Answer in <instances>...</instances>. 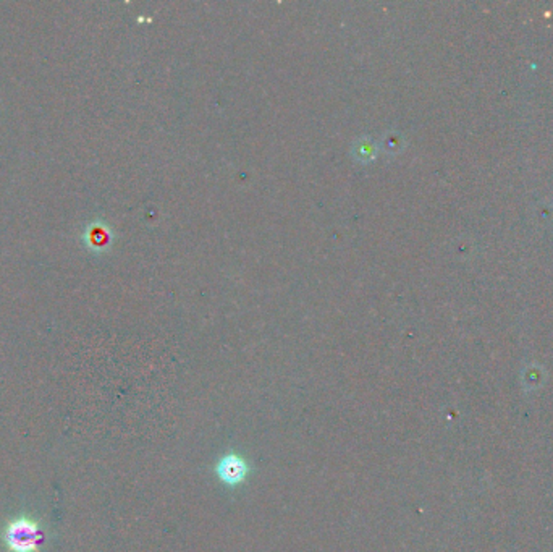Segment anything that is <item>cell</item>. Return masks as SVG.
<instances>
[{
	"label": "cell",
	"instance_id": "1",
	"mask_svg": "<svg viewBox=\"0 0 553 552\" xmlns=\"http://www.w3.org/2000/svg\"><path fill=\"white\" fill-rule=\"evenodd\" d=\"M7 543L13 552H32L41 541L40 528L26 518L13 522L7 529Z\"/></svg>",
	"mask_w": 553,
	"mask_h": 552
},
{
	"label": "cell",
	"instance_id": "2",
	"mask_svg": "<svg viewBox=\"0 0 553 552\" xmlns=\"http://www.w3.org/2000/svg\"><path fill=\"white\" fill-rule=\"evenodd\" d=\"M215 472H217L220 481L229 486H236L246 479L250 473V463L240 455L229 454L220 458Z\"/></svg>",
	"mask_w": 553,
	"mask_h": 552
},
{
	"label": "cell",
	"instance_id": "3",
	"mask_svg": "<svg viewBox=\"0 0 553 552\" xmlns=\"http://www.w3.org/2000/svg\"><path fill=\"white\" fill-rule=\"evenodd\" d=\"M83 241L87 250L102 253L107 251L112 245V230L104 222H92L86 227L83 234Z\"/></svg>",
	"mask_w": 553,
	"mask_h": 552
},
{
	"label": "cell",
	"instance_id": "4",
	"mask_svg": "<svg viewBox=\"0 0 553 552\" xmlns=\"http://www.w3.org/2000/svg\"><path fill=\"white\" fill-rule=\"evenodd\" d=\"M374 157V148L372 143L369 140L358 141L356 143V159H363V161H369Z\"/></svg>",
	"mask_w": 553,
	"mask_h": 552
}]
</instances>
